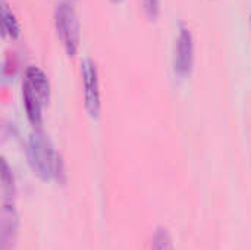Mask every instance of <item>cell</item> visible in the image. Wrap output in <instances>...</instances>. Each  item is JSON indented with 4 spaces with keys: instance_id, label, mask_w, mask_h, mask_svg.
I'll use <instances>...</instances> for the list:
<instances>
[{
    "instance_id": "cell-8",
    "label": "cell",
    "mask_w": 251,
    "mask_h": 250,
    "mask_svg": "<svg viewBox=\"0 0 251 250\" xmlns=\"http://www.w3.org/2000/svg\"><path fill=\"white\" fill-rule=\"evenodd\" d=\"M150 250H174V240L165 227H157L154 230Z\"/></svg>"
},
{
    "instance_id": "cell-4",
    "label": "cell",
    "mask_w": 251,
    "mask_h": 250,
    "mask_svg": "<svg viewBox=\"0 0 251 250\" xmlns=\"http://www.w3.org/2000/svg\"><path fill=\"white\" fill-rule=\"evenodd\" d=\"M54 27L68 56H75L79 47V21L69 1H60L54 9Z\"/></svg>"
},
{
    "instance_id": "cell-3",
    "label": "cell",
    "mask_w": 251,
    "mask_h": 250,
    "mask_svg": "<svg viewBox=\"0 0 251 250\" xmlns=\"http://www.w3.org/2000/svg\"><path fill=\"white\" fill-rule=\"evenodd\" d=\"M16 189L12 168L1 162V250H13L18 239Z\"/></svg>"
},
{
    "instance_id": "cell-7",
    "label": "cell",
    "mask_w": 251,
    "mask_h": 250,
    "mask_svg": "<svg viewBox=\"0 0 251 250\" xmlns=\"http://www.w3.org/2000/svg\"><path fill=\"white\" fill-rule=\"evenodd\" d=\"M1 27H3V34L12 40H16L21 35L19 21L6 0H1Z\"/></svg>"
},
{
    "instance_id": "cell-10",
    "label": "cell",
    "mask_w": 251,
    "mask_h": 250,
    "mask_svg": "<svg viewBox=\"0 0 251 250\" xmlns=\"http://www.w3.org/2000/svg\"><path fill=\"white\" fill-rule=\"evenodd\" d=\"M112 1H113V3H121L122 0H112Z\"/></svg>"
},
{
    "instance_id": "cell-6",
    "label": "cell",
    "mask_w": 251,
    "mask_h": 250,
    "mask_svg": "<svg viewBox=\"0 0 251 250\" xmlns=\"http://www.w3.org/2000/svg\"><path fill=\"white\" fill-rule=\"evenodd\" d=\"M194 63V38L188 27L179 25L174 49V69L181 78L188 77Z\"/></svg>"
},
{
    "instance_id": "cell-2",
    "label": "cell",
    "mask_w": 251,
    "mask_h": 250,
    "mask_svg": "<svg viewBox=\"0 0 251 250\" xmlns=\"http://www.w3.org/2000/svg\"><path fill=\"white\" fill-rule=\"evenodd\" d=\"M50 99V83L46 72L38 66H28L22 81L24 109L29 124L40 130L43 124V109Z\"/></svg>"
},
{
    "instance_id": "cell-1",
    "label": "cell",
    "mask_w": 251,
    "mask_h": 250,
    "mask_svg": "<svg viewBox=\"0 0 251 250\" xmlns=\"http://www.w3.org/2000/svg\"><path fill=\"white\" fill-rule=\"evenodd\" d=\"M28 164L40 180L43 181H63L65 168L60 155L56 152L50 139L41 133V130H35L29 139L26 146Z\"/></svg>"
},
{
    "instance_id": "cell-5",
    "label": "cell",
    "mask_w": 251,
    "mask_h": 250,
    "mask_svg": "<svg viewBox=\"0 0 251 250\" xmlns=\"http://www.w3.org/2000/svg\"><path fill=\"white\" fill-rule=\"evenodd\" d=\"M81 78H82V91H84V106L90 118H97L101 109L100 97V81L99 71L90 57L81 62Z\"/></svg>"
},
{
    "instance_id": "cell-9",
    "label": "cell",
    "mask_w": 251,
    "mask_h": 250,
    "mask_svg": "<svg viewBox=\"0 0 251 250\" xmlns=\"http://www.w3.org/2000/svg\"><path fill=\"white\" fill-rule=\"evenodd\" d=\"M143 10L150 21H156L160 13V0H141Z\"/></svg>"
}]
</instances>
